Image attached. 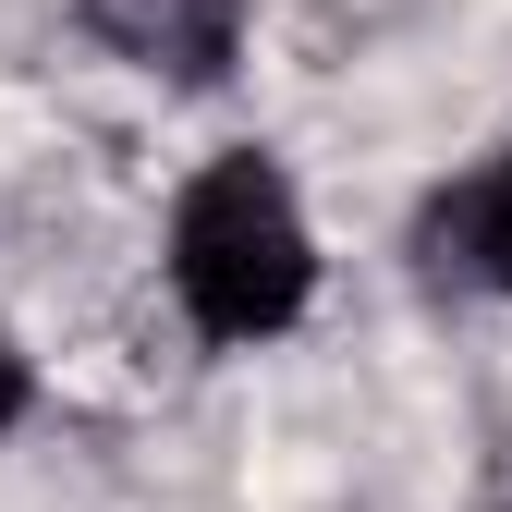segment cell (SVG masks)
Returning a JSON list of instances; mask_svg holds the SVG:
<instances>
[{
  "label": "cell",
  "mask_w": 512,
  "mask_h": 512,
  "mask_svg": "<svg viewBox=\"0 0 512 512\" xmlns=\"http://www.w3.org/2000/svg\"><path fill=\"white\" fill-rule=\"evenodd\" d=\"M439 232H464V269H476V281H500V293H512V159H500V171H488V183H476V196H464V208H452V220H439Z\"/></svg>",
  "instance_id": "3957f363"
},
{
  "label": "cell",
  "mask_w": 512,
  "mask_h": 512,
  "mask_svg": "<svg viewBox=\"0 0 512 512\" xmlns=\"http://www.w3.org/2000/svg\"><path fill=\"white\" fill-rule=\"evenodd\" d=\"M86 25L122 61L171 74V86H220L232 74V37H244V0H86Z\"/></svg>",
  "instance_id": "7a4b0ae2"
},
{
  "label": "cell",
  "mask_w": 512,
  "mask_h": 512,
  "mask_svg": "<svg viewBox=\"0 0 512 512\" xmlns=\"http://www.w3.org/2000/svg\"><path fill=\"white\" fill-rule=\"evenodd\" d=\"M25 415V354H13V330H0V427Z\"/></svg>",
  "instance_id": "277c9868"
},
{
  "label": "cell",
  "mask_w": 512,
  "mask_h": 512,
  "mask_svg": "<svg viewBox=\"0 0 512 512\" xmlns=\"http://www.w3.org/2000/svg\"><path fill=\"white\" fill-rule=\"evenodd\" d=\"M171 281H183V317L208 342H269L293 330V305L317 281L305 256V220H293V183L269 159H208L171 208Z\"/></svg>",
  "instance_id": "6da1fadb"
},
{
  "label": "cell",
  "mask_w": 512,
  "mask_h": 512,
  "mask_svg": "<svg viewBox=\"0 0 512 512\" xmlns=\"http://www.w3.org/2000/svg\"><path fill=\"white\" fill-rule=\"evenodd\" d=\"M476 512H512V464H500V476H488V500H476Z\"/></svg>",
  "instance_id": "5b68a950"
}]
</instances>
